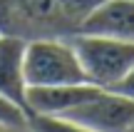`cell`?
I'll list each match as a JSON object with an SVG mask.
<instances>
[{
    "mask_svg": "<svg viewBox=\"0 0 134 132\" xmlns=\"http://www.w3.org/2000/svg\"><path fill=\"white\" fill-rule=\"evenodd\" d=\"M85 80L102 90H112L134 67V40H119L107 35L75 33L70 35Z\"/></svg>",
    "mask_w": 134,
    "mask_h": 132,
    "instance_id": "cell-1",
    "label": "cell"
},
{
    "mask_svg": "<svg viewBox=\"0 0 134 132\" xmlns=\"http://www.w3.org/2000/svg\"><path fill=\"white\" fill-rule=\"evenodd\" d=\"M0 35L23 40L70 38L75 28L65 18L60 0H0Z\"/></svg>",
    "mask_w": 134,
    "mask_h": 132,
    "instance_id": "cell-2",
    "label": "cell"
},
{
    "mask_svg": "<svg viewBox=\"0 0 134 132\" xmlns=\"http://www.w3.org/2000/svg\"><path fill=\"white\" fill-rule=\"evenodd\" d=\"M77 125L94 132H132L134 130V100L114 90H99L90 100L80 102L77 107L67 110L65 115Z\"/></svg>",
    "mask_w": 134,
    "mask_h": 132,
    "instance_id": "cell-4",
    "label": "cell"
},
{
    "mask_svg": "<svg viewBox=\"0 0 134 132\" xmlns=\"http://www.w3.org/2000/svg\"><path fill=\"white\" fill-rule=\"evenodd\" d=\"M27 132H94L85 125H77L67 117L57 115H27Z\"/></svg>",
    "mask_w": 134,
    "mask_h": 132,
    "instance_id": "cell-8",
    "label": "cell"
},
{
    "mask_svg": "<svg viewBox=\"0 0 134 132\" xmlns=\"http://www.w3.org/2000/svg\"><path fill=\"white\" fill-rule=\"evenodd\" d=\"M77 33L134 40V0H104L85 18Z\"/></svg>",
    "mask_w": 134,
    "mask_h": 132,
    "instance_id": "cell-7",
    "label": "cell"
},
{
    "mask_svg": "<svg viewBox=\"0 0 134 132\" xmlns=\"http://www.w3.org/2000/svg\"><path fill=\"white\" fill-rule=\"evenodd\" d=\"M25 82L27 87L40 85H70L87 82L80 67L70 38H37L25 45Z\"/></svg>",
    "mask_w": 134,
    "mask_h": 132,
    "instance_id": "cell-3",
    "label": "cell"
},
{
    "mask_svg": "<svg viewBox=\"0 0 134 132\" xmlns=\"http://www.w3.org/2000/svg\"><path fill=\"white\" fill-rule=\"evenodd\" d=\"M132 132H134V130H132Z\"/></svg>",
    "mask_w": 134,
    "mask_h": 132,
    "instance_id": "cell-13",
    "label": "cell"
},
{
    "mask_svg": "<svg viewBox=\"0 0 134 132\" xmlns=\"http://www.w3.org/2000/svg\"><path fill=\"white\" fill-rule=\"evenodd\" d=\"M112 90H114V92H122V95H127V97L134 100V67L124 75V80H122L117 87H112Z\"/></svg>",
    "mask_w": 134,
    "mask_h": 132,
    "instance_id": "cell-11",
    "label": "cell"
},
{
    "mask_svg": "<svg viewBox=\"0 0 134 132\" xmlns=\"http://www.w3.org/2000/svg\"><path fill=\"white\" fill-rule=\"evenodd\" d=\"M0 132H27V130H18V127H10V125L0 122Z\"/></svg>",
    "mask_w": 134,
    "mask_h": 132,
    "instance_id": "cell-12",
    "label": "cell"
},
{
    "mask_svg": "<svg viewBox=\"0 0 134 132\" xmlns=\"http://www.w3.org/2000/svg\"><path fill=\"white\" fill-rule=\"evenodd\" d=\"M104 0H60V8H62L65 18L70 20V25L75 28V33L80 30V25L85 23V18L97 10Z\"/></svg>",
    "mask_w": 134,
    "mask_h": 132,
    "instance_id": "cell-9",
    "label": "cell"
},
{
    "mask_svg": "<svg viewBox=\"0 0 134 132\" xmlns=\"http://www.w3.org/2000/svg\"><path fill=\"white\" fill-rule=\"evenodd\" d=\"M102 87L90 82H70V85H40V87H27L25 100H27V115H65L67 110L77 107L80 102L90 100Z\"/></svg>",
    "mask_w": 134,
    "mask_h": 132,
    "instance_id": "cell-5",
    "label": "cell"
},
{
    "mask_svg": "<svg viewBox=\"0 0 134 132\" xmlns=\"http://www.w3.org/2000/svg\"><path fill=\"white\" fill-rule=\"evenodd\" d=\"M0 122L10 125V127H18V130H27V112L0 95Z\"/></svg>",
    "mask_w": 134,
    "mask_h": 132,
    "instance_id": "cell-10",
    "label": "cell"
},
{
    "mask_svg": "<svg viewBox=\"0 0 134 132\" xmlns=\"http://www.w3.org/2000/svg\"><path fill=\"white\" fill-rule=\"evenodd\" d=\"M25 45L27 40L0 35V95L27 112V82H25Z\"/></svg>",
    "mask_w": 134,
    "mask_h": 132,
    "instance_id": "cell-6",
    "label": "cell"
}]
</instances>
